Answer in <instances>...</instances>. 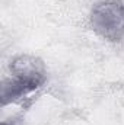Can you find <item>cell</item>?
I'll list each match as a JSON object with an SVG mask.
<instances>
[{"label": "cell", "mask_w": 124, "mask_h": 125, "mask_svg": "<svg viewBox=\"0 0 124 125\" xmlns=\"http://www.w3.org/2000/svg\"><path fill=\"white\" fill-rule=\"evenodd\" d=\"M12 77L1 84V105L15 102L25 94L34 92L47 80V70L44 62L32 55H19L12 64Z\"/></svg>", "instance_id": "6da1fadb"}, {"label": "cell", "mask_w": 124, "mask_h": 125, "mask_svg": "<svg viewBox=\"0 0 124 125\" xmlns=\"http://www.w3.org/2000/svg\"><path fill=\"white\" fill-rule=\"evenodd\" d=\"M91 25L101 38L120 41L124 36V4L118 0H105L95 4Z\"/></svg>", "instance_id": "7a4b0ae2"}, {"label": "cell", "mask_w": 124, "mask_h": 125, "mask_svg": "<svg viewBox=\"0 0 124 125\" xmlns=\"http://www.w3.org/2000/svg\"><path fill=\"white\" fill-rule=\"evenodd\" d=\"M1 125H9V124H7V122H3V124H1Z\"/></svg>", "instance_id": "3957f363"}]
</instances>
